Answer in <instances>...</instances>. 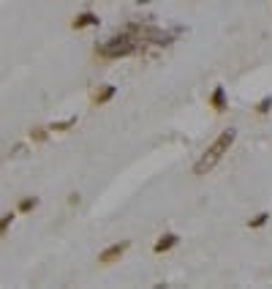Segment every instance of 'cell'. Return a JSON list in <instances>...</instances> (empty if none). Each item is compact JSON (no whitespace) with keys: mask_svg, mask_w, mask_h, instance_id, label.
Listing matches in <instances>:
<instances>
[{"mask_svg":"<svg viewBox=\"0 0 272 289\" xmlns=\"http://www.w3.org/2000/svg\"><path fill=\"white\" fill-rule=\"evenodd\" d=\"M234 140H237V131L234 129H226V131H221L218 134V140L210 144V147L201 153V158L193 164V175H207V172H212L218 166V161L226 155V150L234 144Z\"/></svg>","mask_w":272,"mask_h":289,"instance_id":"cell-1","label":"cell"},{"mask_svg":"<svg viewBox=\"0 0 272 289\" xmlns=\"http://www.w3.org/2000/svg\"><path fill=\"white\" fill-rule=\"evenodd\" d=\"M142 49V41H136V36H128V33H114L109 41L95 44V57L101 60H117V57H131L134 52Z\"/></svg>","mask_w":272,"mask_h":289,"instance_id":"cell-2","label":"cell"},{"mask_svg":"<svg viewBox=\"0 0 272 289\" xmlns=\"http://www.w3.org/2000/svg\"><path fill=\"white\" fill-rule=\"evenodd\" d=\"M131 248V243L128 240H123V243H114V246H109L106 251H101L98 254V265H112V262H117L120 257H123L125 251Z\"/></svg>","mask_w":272,"mask_h":289,"instance_id":"cell-3","label":"cell"},{"mask_svg":"<svg viewBox=\"0 0 272 289\" xmlns=\"http://www.w3.org/2000/svg\"><path fill=\"white\" fill-rule=\"evenodd\" d=\"M210 107L215 109L218 115H223L229 109V101H226V88L223 85H215L212 88V93H210Z\"/></svg>","mask_w":272,"mask_h":289,"instance_id":"cell-4","label":"cell"},{"mask_svg":"<svg viewBox=\"0 0 272 289\" xmlns=\"http://www.w3.org/2000/svg\"><path fill=\"white\" fill-rule=\"evenodd\" d=\"M101 25V19H98V14H92V11H82V14L74 16L71 27L74 30H85V27H98Z\"/></svg>","mask_w":272,"mask_h":289,"instance_id":"cell-5","label":"cell"},{"mask_svg":"<svg viewBox=\"0 0 272 289\" xmlns=\"http://www.w3.org/2000/svg\"><path fill=\"white\" fill-rule=\"evenodd\" d=\"M177 243H180V235H177V232H164L158 240H155L153 251H155V254H166V251H172Z\"/></svg>","mask_w":272,"mask_h":289,"instance_id":"cell-6","label":"cell"},{"mask_svg":"<svg viewBox=\"0 0 272 289\" xmlns=\"http://www.w3.org/2000/svg\"><path fill=\"white\" fill-rule=\"evenodd\" d=\"M114 96H117V88H114V85H103V88H98L95 93H92V104L101 107V104H109Z\"/></svg>","mask_w":272,"mask_h":289,"instance_id":"cell-7","label":"cell"},{"mask_svg":"<svg viewBox=\"0 0 272 289\" xmlns=\"http://www.w3.org/2000/svg\"><path fill=\"white\" fill-rule=\"evenodd\" d=\"M38 207V196H22L19 202H16V210L19 213H30Z\"/></svg>","mask_w":272,"mask_h":289,"instance_id":"cell-8","label":"cell"},{"mask_svg":"<svg viewBox=\"0 0 272 289\" xmlns=\"http://www.w3.org/2000/svg\"><path fill=\"white\" fill-rule=\"evenodd\" d=\"M74 123H77V118L57 120V123H49V131H52V134H57V131H68V129H74Z\"/></svg>","mask_w":272,"mask_h":289,"instance_id":"cell-9","label":"cell"},{"mask_svg":"<svg viewBox=\"0 0 272 289\" xmlns=\"http://www.w3.org/2000/svg\"><path fill=\"white\" fill-rule=\"evenodd\" d=\"M267 221H270V213H267V210H262L259 216H253L251 221H248V229H262Z\"/></svg>","mask_w":272,"mask_h":289,"instance_id":"cell-10","label":"cell"},{"mask_svg":"<svg viewBox=\"0 0 272 289\" xmlns=\"http://www.w3.org/2000/svg\"><path fill=\"white\" fill-rule=\"evenodd\" d=\"M52 131H49V126H46V129H33L30 131V140L36 142V144H41V142H46V137H49Z\"/></svg>","mask_w":272,"mask_h":289,"instance_id":"cell-11","label":"cell"},{"mask_svg":"<svg viewBox=\"0 0 272 289\" xmlns=\"http://www.w3.org/2000/svg\"><path fill=\"white\" fill-rule=\"evenodd\" d=\"M272 109V96H267V98H262V101L256 104V115H267Z\"/></svg>","mask_w":272,"mask_h":289,"instance_id":"cell-12","label":"cell"},{"mask_svg":"<svg viewBox=\"0 0 272 289\" xmlns=\"http://www.w3.org/2000/svg\"><path fill=\"white\" fill-rule=\"evenodd\" d=\"M11 224H14V213H5V216H3V221H0V235H5V232H8V227H11Z\"/></svg>","mask_w":272,"mask_h":289,"instance_id":"cell-13","label":"cell"},{"mask_svg":"<svg viewBox=\"0 0 272 289\" xmlns=\"http://www.w3.org/2000/svg\"><path fill=\"white\" fill-rule=\"evenodd\" d=\"M68 205H79V194H71V196H68Z\"/></svg>","mask_w":272,"mask_h":289,"instance_id":"cell-14","label":"cell"}]
</instances>
